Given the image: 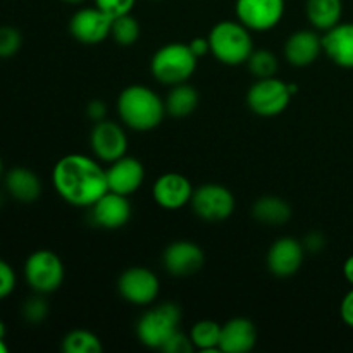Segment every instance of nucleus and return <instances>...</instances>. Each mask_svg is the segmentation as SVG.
Listing matches in <instances>:
<instances>
[{
  "label": "nucleus",
  "instance_id": "obj_25",
  "mask_svg": "<svg viewBox=\"0 0 353 353\" xmlns=\"http://www.w3.org/2000/svg\"><path fill=\"white\" fill-rule=\"evenodd\" d=\"M221 327H223V324L216 323L212 319H202L193 324L192 331H190V338H192L195 350L221 352Z\"/></svg>",
  "mask_w": 353,
  "mask_h": 353
},
{
  "label": "nucleus",
  "instance_id": "obj_7",
  "mask_svg": "<svg viewBox=\"0 0 353 353\" xmlns=\"http://www.w3.org/2000/svg\"><path fill=\"white\" fill-rule=\"evenodd\" d=\"M288 83L272 78L257 79L247 92V105L261 117H276L288 109L292 102Z\"/></svg>",
  "mask_w": 353,
  "mask_h": 353
},
{
  "label": "nucleus",
  "instance_id": "obj_17",
  "mask_svg": "<svg viewBox=\"0 0 353 353\" xmlns=\"http://www.w3.org/2000/svg\"><path fill=\"white\" fill-rule=\"evenodd\" d=\"M107 172V185L110 192L121 193V195H133L140 190L145 181V168L138 159L124 157L110 162Z\"/></svg>",
  "mask_w": 353,
  "mask_h": 353
},
{
  "label": "nucleus",
  "instance_id": "obj_22",
  "mask_svg": "<svg viewBox=\"0 0 353 353\" xmlns=\"http://www.w3.org/2000/svg\"><path fill=\"white\" fill-rule=\"evenodd\" d=\"M252 216L255 221L268 226H283L292 219V207L281 196L265 195L255 200Z\"/></svg>",
  "mask_w": 353,
  "mask_h": 353
},
{
  "label": "nucleus",
  "instance_id": "obj_8",
  "mask_svg": "<svg viewBox=\"0 0 353 353\" xmlns=\"http://www.w3.org/2000/svg\"><path fill=\"white\" fill-rule=\"evenodd\" d=\"M190 203L199 219L207 223H221L230 219L236 207L233 192L219 183H207L195 188Z\"/></svg>",
  "mask_w": 353,
  "mask_h": 353
},
{
  "label": "nucleus",
  "instance_id": "obj_31",
  "mask_svg": "<svg viewBox=\"0 0 353 353\" xmlns=\"http://www.w3.org/2000/svg\"><path fill=\"white\" fill-rule=\"evenodd\" d=\"M16 285L17 278L14 268L9 262L0 259V300H6L7 296L12 295V292L16 290Z\"/></svg>",
  "mask_w": 353,
  "mask_h": 353
},
{
  "label": "nucleus",
  "instance_id": "obj_19",
  "mask_svg": "<svg viewBox=\"0 0 353 353\" xmlns=\"http://www.w3.org/2000/svg\"><path fill=\"white\" fill-rule=\"evenodd\" d=\"M257 327L247 317H233L221 327L219 350L223 353H248L257 345Z\"/></svg>",
  "mask_w": 353,
  "mask_h": 353
},
{
  "label": "nucleus",
  "instance_id": "obj_39",
  "mask_svg": "<svg viewBox=\"0 0 353 353\" xmlns=\"http://www.w3.org/2000/svg\"><path fill=\"white\" fill-rule=\"evenodd\" d=\"M9 352V347L6 343V336H0V353H7Z\"/></svg>",
  "mask_w": 353,
  "mask_h": 353
},
{
  "label": "nucleus",
  "instance_id": "obj_20",
  "mask_svg": "<svg viewBox=\"0 0 353 353\" xmlns=\"http://www.w3.org/2000/svg\"><path fill=\"white\" fill-rule=\"evenodd\" d=\"M323 52L343 69H353V23H338L324 31Z\"/></svg>",
  "mask_w": 353,
  "mask_h": 353
},
{
  "label": "nucleus",
  "instance_id": "obj_37",
  "mask_svg": "<svg viewBox=\"0 0 353 353\" xmlns=\"http://www.w3.org/2000/svg\"><path fill=\"white\" fill-rule=\"evenodd\" d=\"M190 48L193 50V54L196 57H203L205 54H210V47H209V38H203V37H196L190 41Z\"/></svg>",
  "mask_w": 353,
  "mask_h": 353
},
{
  "label": "nucleus",
  "instance_id": "obj_28",
  "mask_svg": "<svg viewBox=\"0 0 353 353\" xmlns=\"http://www.w3.org/2000/svg\"><path fill=\"white\" fill-rule=\"evenodd\" d=\"M248 71L255 76L257 79L262 78H272L276 76L279 68L278 57L272 54L269 48H254L247 61Z\"/></svg>",
  "mask_w": 353,
  "mask_h": 353
},
{
  "label": "nucleus",
  "instance_id": "obj_15",
  "mask_svg": "<svg viewBox=\"0 0 353 353\" xmlns=\"http://www.w3.org/2000/svg\"><path fill=\"white\" fill-rule=\"evenodd\" d=\"M303 259H305V247L302 241L292 236H283L269 247L265 262L271 274L278 278H290L300 271Z\"/></svg>",
  "mask_w": 353,
  "mask_h": 353
},
{
  "label": "nucleus",
  "instance_id": "obj_11",
  "mask_svg": "<svg viewBox=\"0 0 353 353\" xmlns=\"http://www.w3.org/2000/svg\"><path fill=\"white\" fill-rule=\"evenodd\" d=\"M90 147L99 161L110 162L124 157L128 152V137L123 126L114 121L103 119L95 123L90 133Z\"/></svg>",
  "mask_w": 353,
  "mask_h": 353
},
{
  "label": "nucleus",
  "instance_id": "obj_10",
  "mask_svg": "<svg viewBox=\"0 0 353 353\" xmlns=\"http://www.w3.org/2000/svg\"><path fill=\"white\" fill-rule=\"evenodd\" d=\"M285 0H236V19L250 31H269L281 23L285 16Z\"/></svg>",
  "mask_w": 353,
  "mask_h": 353
},
{
  "label": "nucleus",
  "instance_id": "obj_23",
  "mask_svg": "<svg viewBox=\"0 0 353 353\" xmlns=\"http://www.w3.org/2000/svg\"><path fill=\"white\" fill-rule=\"evenodd\" d=\"M305 14L310 26L327 31L341 23L343 0H307Z\"/></svg>",
  "mask_w": 353,
  "mask_h": 353
},
{
  "label": "nucleus",
  "instance_id": "obj_2",
  "mask_svg": "<svg viewBox=\"0 0 353 353\" xmlns=\"http://www.w3.org/2000/svg\"><path fill=\"white\" fill-rule=\"evenodd\" d=\"M117 114L134 131H152L164 121L165 103L145 85L126 86L117 97Z\"/></svg>",
  "mask_w": 353,
  "mask_h": 353
},
{
  "label": "nucleus",
  "instance_id": "obj_14",
  "mask_svg": "<svg viewBox=\"0 0 353 353\" xmlns=\"http://www.w3.org/2000/svg\"><path fill=\"white\" fill-rule=\"evenodd\" d=\"M131 203L126 195H121L116 192H105L92 207H90V216L95 226L102 230H121L126 226L131 219Z\"/></svg>",
  "mask_w": 353,
  "mask_h": 353
},
{
  "label": "nucleus",
  "instance_id": "obj_1",
  "mask_svg": "<svg viewBox=\"0 0 353 353\" xmlns=\"http://www.w3.org/2000/svg\"><path fill=\"white\" fill-rule=\"evenodd\" d=\"M52 183L64 202L83 209H90L109 192L105 169L83 154H68L59 159L52 169Z\"/></svg>",
  "mask_w": 353,
  "mask_h": 353
},
{
  "label": "nucleus",
  "instance_id": "obj_21",
  "mask_svg": "<svg viewBox=\"0 0 353 353\" xmlns=\"http://www.w3.org/2000/svg\"><path fill=\"white\" fill-rule=\"evenodd\" d=\"M6 193L19 203H34L41 195V181L31 169L17 165L3 174Z\"/></svg>",
  "mask_w": 353,
  "mask_h": 353
},
{
  "label": "nucleus",
  "instance_id": "obj_33",
  "mask_svg": "<svg viewBox=\"0 0 353 353\" xmlns=\"http://www.w3.org/2000/svg\"><path fill=\"white\" fill-rule=\"evenodd\" d=\"M193 350H195V347H193L192 343V338L186 336V334L181 333L179 330L176 331V333L165 341L164 347H162V352L165 353H192Z\"/></svg>",
  "mask_w": 353,
  "mask_h": 353
},
{
  "label": "nucleus",
  "instance_id": "obj_18",
  "mask_svg": "<svg viewBox=\"0 0 353 353\" xmlns=\"http://www.w3.org/2000/svg\"><path fill=\"white\" fill-rule=\"evenodd\" d=\"M283 50L293 68H309L323 54V37L312 30H299L290 34Z\"/></svg>",
  "mask_w": 353,
  "mask_h": 353
},
{
  "label": "nucleus",
  "instance_id": "obj_16",
  "mask_svg": "<svg viewBox=\"0 0 353 353\" xmlns=\"http://www.w3.org/2000/svg\"><path fill=\"white\" fill-rule=\"evenodd\" d=\"M193 192L195 188L192 181L179 172H165L159 176L152 186L155 203L165 210H178L188 205L192 202Z\"/></svg>",
  "mask_w": 353,
  "mask_h": 353
},
{
  "label": "nucleus",
  "instance_id": "obj_41",
  "mask_svg": "<svg viewBox=\"0 0 353 353\" xmlns=\"http://www.w3.org/2000/svg\"><path fill=\"white\" fill-rule=\"evenodd\" d=\"M64 2H68V3H81V2H85V0H64Z\"/></svg>",
  "mask_w": 353,
  "mask_h": 353
},
{
  "label": "nucleus",
  "instance_id": "obj_26",
  "mask_svg": "<svg viewBox=\"0 0 353 353\" xmlns=\"http://www.w3.org/2000/svg\"><path fill=\"white\" fill-rule=\"evenodd\" d=\"M64 353H102L100 338L88 330H72L62 338L61 345Z\"/></svg>",
  "mask_w": 353,
  "mask_h": 353
},
{
  "label": "nucleus",
  "instance_id": "obj_35",
  "mask_svg": "<svg viewBox=\"0 0 353 353\" xmlns=\"http://www.w3.org/2000/svg\"><path fill=\"white\" fill-rule=\"evenodd\" d=\"M340 316H341V321L353 330V286L350 292L343 296V300H341Z\"/></svg>",
  "mask_w": 353,
  "mask_h": 353
},
{
  "label": "nucleus",
  "instance_id": "obj_40",
  "mask_svg": "<svg viewBox=\"0 0 353 353\" xmlns=\"http://www.w3.org/2000/svg\"><path fill=\"white\" fill-rule=\"evenodd\" d=\"M3 176V161H2V157H0V178H2Z\"/></svg>",
  "mask_w": 353,
  "mask_h": 353
},
{
  "label": "nucleus",
  "instance_id": "obj_32",
  "mask_svg": "<svg viewBox=\"0 0 353 353\" xmlns=\"http://www.w3.org/2000/svg\"><path fill=\"white\" fill-rule=\"evenodd\" d=\"M134 3H137V0H95V6L112 19L117 16H123V14H130Z\"/></svg>",
  "mask_w": 353,
  "mask_h": 353
},
{
  "label": "nucleus",
  "instance_id": "obj_4",
  "mask_svg": "<svg viewBox=\"0 0 353 353\" xmlns=\"http://www.w3.org/2000/svg\"><path fill=\"white\" fill-rule=\"evenodd\" d=\"M199 57L188 43H168L155 50L150 61V71L159 83L168 86L186 83L196 71Z\"/></svg>",
  "mask_w": 353,
  "mask_h": 353
},
{
  "label": "nucleus",
  "instance_id": "obj_34",
  "mask_svg": "<svg viewBox=\"0 0 353 353\" xmlns=\"http://www.w3.org/2000/svg\"><path fill=\"white\" fill-rule=\"evenodd\" d=\"M302 243L303 247H305V250L312 252V254H319V252L324 250V247H326V238H324V234L321 233V231H310V233L303 238Z\"/></svg>",
  "mask_w": 353,
  "mask_h": 353
},
{
  "label": "nucleus",
  "instance_id": "obj_12",
  "mask_svg": "<svg viewBox=\"0 0 353 353\" xmlns=\"http://www.w3.org/2000/svg\"><path fill=\"white\" fill-rule=\"evenodd\" d=\"M112 17L107 16L99 7H85L72 14L69 21V33L76 41L85 45L102 43L110 37Z\"/></svg>",
  "mask_w": 353,
  "mask_h": 353
},
{
  "label": "nucleus",
  "instance_id": "obj_30",
  "mask_svg": "<svg viewBox=\"0 0 353 353\" xmlns=\"http://www.w3.org/2000/svg\"><path fill=\"white\" fill-rule=\"evenodd\" d=\"M23 47V34L14 26H0V59H10Z\"/></svg>",
  "mask_w": 353,
  "mask_h": 353
},
{
  "label": "nucleus",
  "instance_id": "obj_36",
  "mask_svg": "<svg viewBox=\"0 0 353 353\" xmlns=\"http://www.w3.org/2000/svg\"><path fill=\"white\" fill-rule=\"evenodd\" d=\"M86 114H88V117L93 121V123H99V121L107 119V103L99 99L92 100V102L88 103V107H86Z\"/></svg>",
  "mask_w": 353,
  "mask_h": 353
},
{
  "label": "nucleus",
  "instance_id": "obj_38",
  "mask_svg": "<svg viewBox=\"0 0 353 353\" xmlns=\"http://www.w3.org/2000/svg\"><path fill=\"white\" fill-rule=\"evenodd\" d=\"M343 276L345 279H347L348 283L353 286V255H350V257L345 261L343 264Z\"/></svg>",
  "mask_w": 353,
  "mask_h": 353
},
{
  "label": "nucleus",
  "instance_id": "obj_42",
  "mask_svg": "<svg viewBox=\"0 0 353 353\" xmlns=\"http://www.w3.org/2000/svg\"><path fill=\"white\" fill-rule=\"evenodd\" d=\"M3 207V196H2V193H0V209H2Z\"/></svg>",
  "mask_w": 353,
  "mask_h": 353
},
{
  "label": "nucleus",
  "instance_id": "obj_9",
  "mask_svg": "<svg viewBox=\"0 0 353 353\" xmlns=\"http://www.w3.org/2000/svg\"><path fill=\"white\" fill-rule=\"evenodd\" d=\"M117 292L131 305L147 307L157 300L161 283L154 271L141 265L128 268L117 279Z\"/></svg>",
  "mask_w": 353,
  "mask_h": 353
},
{
  "label": "nucleus",
  "instance_id": "obj_13",
  "mask_svg": "<svg viewBox=\"0 0 353 353\" xmlns=\"http://www.w3.org/2000/svg\"><path fill=\"white\" fill-rule=\"evenodd\" d=\"M205 264L202 247L190 240H176L165 247L162 254V265L176 278H188L196 274Z\"/></svg>",
  "mask_w": 353,
  "mask_h": 353
},
{
  "label": "nucleus",
  "instance_id": "obj_29",
  "mask_svg": "<svg viewBox=\"0 0 353 353\" xmlns=\"http://www.w3.org/2000/svg\"><path fill=\"white\" fill-rule=\"evenodd\" d=\"M48 302L45 300V295L41 293H34L33 296H30L28 300H24L23 307H21V316L31 326H37L41 324L48 316Z\"/></svg>",
  "mask_w": 353,
  "mask_h": 353
},
{
  "label": "nucleus",
  "instance_id": "obj_24",
  "mask_svg": "<svg viewBox=\"0 0 353 353\" xmlns=\"http://www.w3.org/2000/svg\"><path fill=\"white\" fill-rule=\"evenodd\" d=\"M199 102V92L188 83H179V85L171 86L168 97H165V112L176 119H183L195 112Z\"/></svg>",
  "mask_w": 353,
  "mask_h": 353
},
{
  "label": "nucleus",
  "instance_id": "obj_6",
  "mask_svg": "<svg viewBox=\"0 0 353 353\" xmlns=\"http://www.w3.org/2000/svg\"><path fill=\"white\" fill-rule=\"evenodd\" d=\"M65 278L64 262L55 252L41 250L28 255L24 262V279L34 293L50 295L57 292Z\"/></svg>",
  "mask_w": 353,
  "mask_h": 353
},
{
  "label": "nucleus",
  "instance_id": "obj_3",
  "mask_svg": "<svg viewBox=\"0 0 353 353\" xmlns=\"http://www.w3.org/2000/svg\"><path fill=\"white\" fill-rule=\"evenodd\" d=\"M209 47L214 59L226 65L247 64L254 52L250 30L240 21L224 19L214 24L209 33Z\"/></svg>",
  "mask_w": 353,
  "mask_h": 353
},
{
  "label": "nucleus",
  "instance_id": "obj_5",
  "mask_svg": "<svg viewBox=\"0 0 353 353\" xmlns=\"http://www.w3.org/2000/svg\"><path fill=\"white\" fill-rule=\"evenodd\" d=\"M179 324L181 309L172 302L159 303L141 314L137 323V336L147 348L162 350L165 341L179 330Z\"/></svg>",
  "mask_w": 353,
  "mask_h": 353
},
{
  "label": "nucleus",
  "instance_id": "obj_27",
  "mask_svg": "<svg viewBox=\"0 0 353 353\" xmlns=\"http://www.w3.org/2000/svg\"><path fill=\"white\" fill-rule=\"evenodd\" d=\"M141 28L137 17L130 14H123L112 19V26H110V37L121 47H130V45L137 43L140 38Z\"/></svg>",
  "mask_w": 353,
  "mask_h": 353
}]
</instances>
